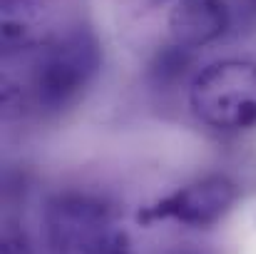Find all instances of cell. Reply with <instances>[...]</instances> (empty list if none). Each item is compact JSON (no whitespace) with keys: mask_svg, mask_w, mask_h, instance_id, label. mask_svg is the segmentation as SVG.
Listing matches in <instances>:
<instances>
[{"mask_svg":"<svg viewBox=\"0 0 256 254\" xmlns=\"http://www.w3.org/2000/svg\"><path fill=\"white\" fill-rule=\"evenodd\" d=\"M100 63V43L87 28H75L45 43L32 70L35 102L48 112L68 107L92 83Z\"/></svg>","mask_w":256,"mask_h":254,"instance_id":"cell-1","label":"cell"},{"mask_svg":"<svg viewBox=\"0 0 256 254\" xmlns=\"http://www.w3.org/2000/svg\"><path fill=\"white\" fill-rule=\"evenodd\" d=\"M194 115L222 132H239L256 125V65L222 60L204 68L189 90Z\"/></svg>","mask_w":256,"mask_h":254,"instance_id":"cell-2","label":"cell"},{"mask_svg":"<svg viewBox=\"0 0 256 254\" xmlns=\"http://www.w3.org/2000/svg\"><path fill=\"white\" fill-rule=\"evenodd\" d=\"M107 199L87 192H62L45 209V239L52 254H85L112 227Z\"/></svg>","mask_w":256,"mask_h":254,"instance_id":"cell-3","label":"cell"},{"mask_svg":"<svg viewBox=\"0 0 256 254\" xmlns=\"http://www.w3.org/2000/svg\"><path fill=\"white\" fill-rule=\"evenodd\" d=\"M236 199L239 187L226 174H209L140 212V222L150 224L160 219H174L189 227H212L232 212Z\"/></svg>","mask_w":256,"mask_h":254,"instance_id":"cell-4","label":"cell"},{"mask_svg":"<svg viewBox=\"0 0 256 254\" xmlns=\"http://www.w3.org/2000/svg\"><path fill=\"white\" fill-rule=\"evenodd\" d=\"M226 28L229 10L224 0H176L170 13L172 40L186 50L214 43Z\"/></svg>","mask_w":256,"mask_h":254,"instance_id":"cell-5","label":"cell"},{"mask_svg":"<svg viewBox=\"0 0 256 254\" xmlns=\"http://www.w3.org/2000/svg\"><path fill=\"white\" fill-rule=\"evenodd\" d=\"M189 68V50L182 45H172V48H162L154 65H152V75L160 83H174L179 80Z\"/></svg>","mask_w":256,"mask_h":254,"instance_id":"cell-6","label":"cell"},{"mask_svg":"<svg viewBox=\"0 0 256 254\" xmlns=\"http://www.w3.org/2000/svg\"><path fill=\"white\" fill-rule=\"evenodd\" d=\"M85 254H132V249H130V237L124 232H120V229H110Z\"/></svg>","mask_w":256,"mask_h":254,"instance_id":"cell-7","label":"cell"},{"mask_svg":"<svg viewBox=\"0 0 256 254\" xmlns=\"http://www.w3.org/2000/svg\"><path fill=\"white\" fill-rule=\"evenodd\" d=\"M18 3H22V0H2V8L5 5H18Z\"/></svg>","mask_w":256,"mask_h":254,"instance_id":"cell-8","label":"cell"},{"mask_svg":"<svg viewBox=\"0 0 256 254\" xmlns=\"http://www.w3.org/2000/svg\"><path fill=\"white\" fill-rule=\"evenodd\" d=\"M157 3H167V0H157Z\"/></svg>","mask_w":256,"mask_h":254,"instance_id":"cell-9","label":"cell"}]
</instances>
